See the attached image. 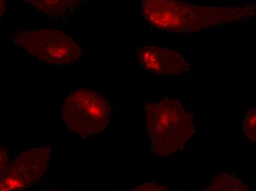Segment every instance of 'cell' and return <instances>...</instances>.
I'll return each instance as SVG.
<instances>
[{"instance_id": "obj_10", "label": "cell", "mask_w": 256, "mask_h": 191, "mask_svg": "<svg viewBox=\"0 0 256 191\" xmlns=\"http://www.w3.org/2000/svg\"><path fill=\"white\" fill-rule=\"evenodd\" d=\"M129 191H167L166 188L154 183H144Z\"/></svg>"}, {"instance_id": "obj_11", "label": "cell", "mask_w": 256, "mask_h": 191, "mask_svg": "<svg viewBox=\"0 0 256 191\" xmlns=\"http://www.w3.org/2000/svg\"><path fill=\"white\" fill-rule=\"evenodd\" d=\"M8 156L7 150L0 146V179L4 176L8 169Z\"/></svg>"}, {"instance_id": "obj_12", "label": "cell", "mask_w": 256, "mask_h": 191, "mask_svg": "<svg viewBox=\"0 0 256 191\" xmlns=\"http://www.w3.org/2000/svg\"><path fill=\"white\" fill-rule=\"evenodd\" d=\"M6 11V1L0 0V17L4 14Z\"/></svg>"}, {"instance_id": "obj_2", "label": "cell", "mask_w": 256, "mask_h": 191, "mask_svg": "<svg viewBox=\"0 0 256 191\" xmlns=\"http://www.w3.org/2000/svg\"><path fill=\"white\" fill-rule=\"evenodd\" d=\"M145 118L152 150L159 157L182 150L194 133L193 116L177 99L164 98L146 104Z\"/></svg>"}, {"instance_id": "obj_4", "label": "cell", "mask_w": 256, "mask_h": 191, "mask_svg": "<svg viewBox=\"0 0 256 191\" xmlns=\"http://www.w3.org/2000/svg\"><path fill=\"white\" fill-rule=\"evenodd\" d=\"M12 40L39 60L50 65L72 63L82 52L70 35L56 29L21 32L14 35Z\"/></svg>"}, {"instance_id": "obj_1", "label": "cell", "mask_w": 256, "mask_h": 191, "mask_svg": "<svg viewBox=\"0 0 256 191\" xmlns=\"http://www.w3.org/2000/svg\"><path fill=\"white\" fill-rule=\"evenodd\" d=\"M141 10L152 27L172 32H195L249 19L256 13V4L202 6L176 0H146Z\"/></svg>"}, {"instance_id": "obj_7", "label": "cell", "mask_w": 256, "mask_h": 191, "mask_svg": "<svg viewBox=\"0 0 256 191\" xmlns=\"http://www.w3.org/2000/svg\"><path fill=\"white\" fill-rule=\"evenodd\" d=\"M28 4L40 10L48 18L64 21L76 13L80 1H59V0H28Z\"/></svg>"}, {"instance_id": "obj_3", "label": "cell", "mask_w": 256, "mask_h": 191, "mask_svg": "<svg viewBox=\"0 0 256 191\" xmlns=\"http://www.w3.org/2000/svg\"><path fill=\"white\" fill-rule=\"evenodd\" d=\"M112 109L108 101L88 89H78L66 99L63 118L67 127L78 136H94L107 127Z\"/></svg>"}, {"instance_id": "obj_9", "label": "cell", "mask_w": 256, "mask_h": 191, "mask_svg": "<svg viewBox=\"0 0 256 191\" xmlns=\"http://www.w3.org/2000/svg\"><path fill=\"white\" fill-rule=\"evenodd\" d=\"M256 110L251 108L246 113L243 121V128L246 136L252 142H256Z\"/></svg>"}, {"instance_id": "obj_5", "label": "cell", "mask_w": 256, "mask_h": 191, "mask_svg": "<svg viewBox=\"0 0 256 191\" xmlns=\"http://www.w3.org/2000/svg\"><path fill=\"white\" fill-rule=\"evenodd\" d=\"M50 147L34 149L18 155L0 179V191H20L43 176L49 164Z\"/></svg>"}, {"instance_id": "obj_6", "label": "cell", "mask_w": 256, "mask_h": 191, "mask_svg": "<svg viewBox=\"0 0 256 191\" xmlns=\"http://www.w3.org/2000/svg\"><path fill=\"white\" fill-rule=\"evenodd\" d=\"M137 58L146 71L159 75H186L191 69L188 60L180 53L157 46L140 48Z\"/></svg>"}, {"instance_id": "obj_8", "label": "cell", "mask_w": 256, "mask_h": 191, "mask_svg": "<svg viewBox=\"0 0 256 191\" xmlns=\"http://www.w3.org/2000/svg\"><path fill=\"white\" fill-rule=\"evenodd\" d=\"M204 191H250L246 184L240 179L222 174L214 179L212 184Z\"/></svg>"}, {"instance_id": "obj_13", "label": "cell", "mask_w": 256, "mask_h": 191, "mask_svg": "<svg viewBox=\"0 0 256 191\" xmlns=\"http://www.w3.org/2000/svg\"><path fill=\"white\" fill-rule=\"evenodd\" d=\"M46 191H58V190H54V189H52V190H48Z\"/></svg>"}]
</instances>
